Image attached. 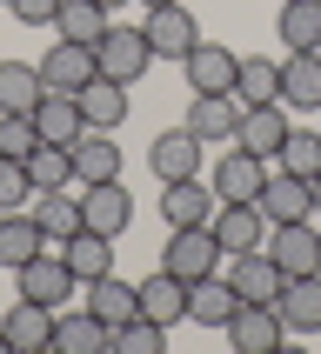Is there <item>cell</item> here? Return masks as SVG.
<instances>
[{"mask_svg":"<svg viewBox=\"0 0 321 354\" xmlns=\"http://www.w3.org/2000/svg\"><path fill=\"white\" fill-rule=\"evenodd\" d=\"M268 261H275L288 281L301 274H321V221H281V227H268Z\"/></svg>","mask_w":321,"mask_h":354,"instance_id":"cell-1","label":"cell"},{"mask_svg":"<svg viewBox=\"0 0 321 354\" xmlns=\"http://www.w3.org/2000/svg\"><path fill=\"white\" fill-rule=\"evenodd\" d=\"M94 60H100V74H107V80L134 87V80L154 67V47H147V34H140V27H114V20H107V34L94 40Z\"/></svg>","mask_w":321,"mask_h":354,"instance_id":"cell-2","label":"cell"},{"mask_svg":"<svg viewBox=\"0 0 321 354\" xmlns=\"http://www.w3.org/2000/svg\"><path fill=\"white\" fill-rule=\"evenodd\" d=\"M140 34H147V47H154V60H187L201 47V20L181 7V0H167V7H147V20H140Z\"/></svg>","mask_w":321,"mask_h":354,"instance_id":"cell-3","label":"cell"},{"mask_svg":"<svg viewBox=\"0 0 321 354\" xmlns=\"http://www.w3.org/2000/svg\"><path fill=\"white\" fill-rule=\"evenodd\" d=\"M214 261H221V248H214V234L208 227H167V248H160V268L174 281H208L214 274Z\"/></svg>","mask_w":321,"mask_h":354,"instance_id":"cell-4","label":"cell"},{"mask_svg":"<svg viewBox=\"0 0 321 354\" xmlns=\"http://www.w3.org/2000/svg\"><path fill=\"white\" fill-rule=\"evenodd\" d=\"M208 234H214V248L228 261L235 254H255L261 241H268V221H261V207L255 201H221L214 207V221H208Z\"/></svg>","mask_w":321,"mask_h":354,"instance_id":"cell-5","label":"cell"},{"mask_svg":"<svg viewBox=\"0 0 321 354\" xmlns=\"http://www.w3.org/2000/svg\"><path fill=\"white\" fill-rule=\"evenodd\" d=\"M94 74H100V60H94L87 40H60L54 34V47L40 54V80H47V94H80Z\"/></svg>","mask_w":321,"mask_h":354,"instance_id":"cell-6","label":"cell"},{"mask_svg":"<svg viewBox=\"0 0 321 354\" xmlns=\"http://www.w3.org/2000/svg\"><path fill=\"white\" fill-rule=\"evenodd\" d=\"M214 207H221V194H214L201 174L160 180V221H167V227H208V221H214Z\"/></svg>","mask_w":321,"mask_h":354,"instance_id":"cell-7","label":"cell"},{"mask_svg":"<svg viewBox=\"0 0 321 354\" xmlns=\"http://www.w3.org/2000/svg\"><path fill=\"white\" fill-rule=\"evenodd\" d=\"M74 268L60 261V248H40L27 268H20V301H40V308H60V301H74Z\"/></svg>","mask_w":321,"mask_h":354,"instance_id":"cell-8","label":"cell"},{"mask_svg":"<svg viewBox=\"0 0 321 354\" xmlns=\"http://www.w3.org/2000/svg\"><path fill=\"white\" fill-rule=\"evenodd\" d=\"M255 207H261L268 227H281V221H315V187H308L301 174H281V167H275V174L261 180Z\"/></svg>","mask_w":321,"mask_h":354,"instance_id":"cell-9","label":"cell"},{"mask_svg":"<svg viewBox=\"0 0 321 354\" xmlns=\"http://www.w3.org/2000/svg\"><path fill=\"white\" fill-rule=\"evenodd\" d=\"M0 341H7V354H47L54 348V308L14 301V308L0 315Z\"/></svg>","mask_w":321,"mask_h":354,"instance_id":"cell-10","label":"cell"},{"mask_svg":"<svg viewBox=\"0 0 321 354\" xmlns=\"http://www.w3.org/2000/svg\"><path fill=\"white\" fill-rule=\"evenodd\" d=\"M201 160H208V140L187 134V120H181V127H167V134H154V147H147L154 180H187V174H201Z\"/></svg>","mask_w":321,"mask_h":354,"instance_id":"cell-11","label":"cell"},{"mask_svg":"<svg viewBox=\"0 0 321 354\" xmlns=\"http://www.w3.org/2000/svg\"><path fill=\"white\" fill-rule=\"evenodd\" d=\"M181 74H187V87H194V94H235L241 54H228L221 40H208V34H201V47L181 60Z\"/></svg>","mask_w":321,"mask_h":354,"instance_id":"cell-12","label":"cell"},{"mask_svg":"<svg viewBox=\"0 0 321 354\" xmlns=\"http://www.w3.org/2000/svg\"><path fill=\"white\" fill-rule=\"evenodd\" d=\"M261 180H268V160L228 140V154H214V180H208V187H214L221 201H255Z\"/></svg>","mask_w":321,"mask_h":354,"instance_id":"cell-13","label":"cell"},{"mask_svg":"<svg viewBox=\"0 0 321 354\" xmlns=\"http://www.w3.org/2000/svg\"><path fill=\"white\" fill-rule=\"evenodd\" d=\"M221 335L235 341V354H275L288 328H281V315H275V308H261V301H241V308H235V321H228Z\"/></svg>","mask_w":321,"mask_h":354,"instance_id":"cell-14","label":"cell"},{"mask_svg":"<svg viewBox=\"0 0 321 354\" xmlns=\"http://www.w3.org/2000/svg\"><path fill=\"white\" fill-rule=\"evenodd\" d=\"M80 221H87L94 234L120 241V234H127V221H134V194H127L120 180H100V187H87V194H80Z\"/></svg>","mask_w":321,"mask_h":354,"instance_id":"cell-15","label":"cell"},{"mask_svg":"<svg viewBox=\"0 0 321 354\" xmlns=\"http://www.w3.org/2000/svg\"><path fill=\"white\" fill-rule=\"evenodd\" d=\"M281 140H288V107L281 100H261V107H241V127H235V147H248V154L275 160Z\"/></svg>","mask_w":321,"mask_h":354,"instance_id":"cell-16","label":"cell"},{"mask_svg":"<svg viewBox=\"0 0 321 354\" xmlns=\"http://www.w3.org/2000/svg\"><path fill=\"white\" fill-rule=\"evenodd\" d=\"M228 281H235V295H241V301H261V308H275L281 288H288V274L268 261V248H255V254H235Z\"/></svg>","mask_w":321,"mask_h":354,"instance_id":"cell-17","label":"cell"},{"mask_svg":"<svg viewBox=\"0 0 321 354\" xmlns=\"http://www.w3.org/2000/svg\"><path fill=\"white\" fill-rule=\"evenodd\" d=\"M67 154H74V187H100V180H120V140H107L100 127H87V134H80Z\"/></svg>","mask_w":321,"mask_h":354,"instance_id":"cell-18","label":"cell"},{"mask_svg":"<svg viewBox=\"0 0 321 354\" xmlns=\"http://www.w3.org/2000/svg\"><path fill=\"white\" fill-rule=\"evenodd\" d=\"M27 214L40 221V234H47V248H60V241H74L87 221H80V194H67V187H47V194L27 201Z\"/></svg>","mask_w":321,"mask_h":354,"instance_id":"cell-19","label":"cell"},{"mask_svg":"<svg viewBox=\"0 0 321 354\" xmlns=\"http://www.w3.org/2000/svg\"><path fill=\"white\" fill-rule=\"evenodd\" d=\"M54 354H114V328H107V321H94L87 308L54 315Z\"/></svg>","mask_w":321,"mask_h":354,"instance_id":"cell-20","label":"cell"},{"mask_svg":"<svg viewBox=\"0 0 321 354\" xmlns=\"http://www.w3.org/2000/svg\"><path fill=\"white\" fill-rule=\"evenodd\" d=\"M134 295H140V315L160 321V328H181V321H187V281H174L167 268H154Z\"/></svg>","mask_w":321,"mask_h":354,"instance_id":"cell-21","label":"cell"},{"mask_svg":"<svg viewBox=\"0 0 321 354\" xmlns=\"http://www.w3.org/2000/svg\"><path fill=\"white\" fill-rule=\"evenodd\" d=\"M275 315H281V328H288V335H321V274L288 281V288H281V301H275Z\"/></svg>","mask_w":321,"mask_h":354,"instance_id":"cell-22","label":"cell"},{"mask_svg":"<svg viewBox=\"0 0 321 354\" xmlns=\"http://www.w3.org/2000/svg\"><path fill=\"white\" fill-rule=\"evenodd\" d=\"M34 134H40V140H54V147H74V140L87 134L80 100H74V94H40V107H34Z\"/></svg>","mask_w":321,"mask_h":354,"instance_id":"cell-23","label":"cell"},{"mask_svg":"<svg viewBox=\"0 0 321 354\" xmlns=\"http://www.w3.org/2000/svg\"><path fill=\"white\" fill-rule=\"evenodd\" d=\"M40 248H47V234H40V221L27 214V207H7V214H0V268H27V261L40 254Z\"/></svg>","mask_w":321,"mask_h":354,"instance_id":"cell-24","label":"cell"},{"mask_svg":"<svg viewBox=\"0 0 321 354\" xmlns=\"http://www.w3.org/2000/svg\"><path fill=\"white\" fill-rule=\"evenodd\" d=\"M235 308H241V295H235V281H228V274H208V281L187 288V321H201V328H228Z\"/></svg>","mask_w":321,"mask_h":354,"instance_id":"cell-25","label":"cell"},{"mask_svg":"<svg viewBox=\"0 0 321 354\" xmlns=\"http://www.w3.org/2000/svg\"><path fill=\"white\" fill-rule=\"evenodd\" d=\"M281 107H315L321 114V47L281 60Z\"/></svg>","mask_w":321,"mask_h":354,"instance_id":"cell-26","label":"cell"},{"mask_svg":"<svg viewBox=\"0 0 321 354\" xmlns=\"http://www.w3.org/2000/svg\"><path fill=\"white\" fill-rule=\"evenodd\" d=\"M47 80H40V60H0V114H34Z\"/></svg>","mask_w":321,"mask_h":354,"instance_id":"cell-27","label":"cell"},{"mask_svg":"<svg viewBox=\"0 0 321 354\" xmlns=\"http://www.w3.org/2000/svg\"><path fill=\"white\" fill-rule=\"evenodd\" d=\"M235 127H241L235 94H194V107H187V134L194 140H235Z\"/></svg>","mask_w":321,"mask_h":354,"instance_id":"cell-28","label":"cell"},{"mask_svg":"<svg viewBox=\"0 0 321 354\" xmlns=\"http://www.w3.org/2000/svg\"><path fill=\"white\" fill-rule=\"evenodd\" d=\"M60 261H67V268H74V281L87 288V281L114 274V241H107V234H94V227H80L74 241H60Z\"/></svg>","mask_w":321,"mask_h":354,"instance_id":"cell-29","label":"cell"},{"mask_svg":"<svg viewBox=\"0 0 321 354\" xmlns=\"http://www.w3.org/2000/svg\"><path fill=\"white\" fill-rule=\"evenodd\" d=\"M74 100H80V114H87V127H100V134H114L120 120H127V87L107 80V74H94Z\"/></svg>","mask_w":321,"mask_h":354,"instance_id":"cell-30","label":"cell"},{"mask_svg":"<svg viewBox=\"0 0 321 354\" xmlns=\"http://www.w3.org/2000/svg\"><path fill=\"white\" fill-rule=\"evenodd\" d=\"M94 321H107V328H127V321L140 315V295L127 288V281H114V274H100V281H87V301H80Z\"/></svg>","mask_w":321,"mask_h":354,"instance_id":"cell-31","label":"cell"},{"mask_svg":"<svg viewBox=\"0 0 321 354\" xmlns=\"http://www.w3.org/2000/svg\"><path fill=\"white\" fill-rule=\"evenodd\" d=\"M275 34H281V47H288V54H308V47H321V0H281Z\"/></svg>","mask_w":321,"mask_h":354,"instance_id":"cell-32","label":"cell"},{"mask_svg":"<svg viewBox=\"0 0 321 354\" xmlns=\"http://www.w3.org/2000/svg\"><path fill=\"white\" fill-rule=\"evenodd\" d=\"M235 100H241V107L281 100V60H268V54H248V60H241V74H235Z\"/></svg>","mask_w":321,"mask_h":354,"instance_id":"cell-33","label":"cell"},{"mask_svg":"<svg viewBox=\"0 0 321 354\" xmlns=\"http://www.w3.org/2000/svg\"><path fill=\"white\" fill-rule=\"evenodd\" d=\"M107 7H100V0H60V14H54V34L60 40H87V47H94L100 34H107Z\"/></svg>","mask_w":321,"mask_h":354,"instance_id":"cell-34","label":"cell"},{"mask_svg":"<svg viewBox=\"0 0 321 354\" xmlns=\"http://www.w3.org/2000/svg\"><path fill=\"white\" fill-rule=\"evenodd\" d=\"M27 180H34V194H47V187H74V154L54 147V140H40L34 154H27Z\"/></svg>","mask_w":321,"mask_h":354,"instance_id":"cell-35","label":"cell"},{"mask_svg":"<svg viewBox=\"0 0 321 354\" xmlns=\"http://www.w3.org/2000/svg\"><path fill=\"white\" fill-rule=\"evenodd\" d=\"M281 174H301V180H315L321 174V134L315 127H288V140H281Z\"/></svg>","mask_w":321,"mask_h":354,"instance_id":"cell-36","label":"cell"},{"mask_svg":"<svg viewBox=\"0 0 321 354\" xmlns=\"http://www.w3.org/2000/svg\"><path fill=\"white\" fill-rule=\"evenodd\" d=\"M114 354H167V328L147 315H134L127 328H114Z\"/></svg>","mask_w":321,"mask_h":354,"instance_id":"cell-37","label":"cell"},{"mask_svg":"<svg viewBox=\"0 0 321 354\" xmlns=\"http://www.w3.org/2000/svg\"><path fill=\"white\" fill-rule=\"evenodd\" d=\"M34 147H40L34 114H0V154H7V160H27Z\"/></svg>","mask_w":321,"mask_h":354,"instance_id":"cell-38","label":"cell"},{"mask_svg":"<svg viewBox=\"0 0 321 354\" xmlns=\"http://www.w3.org/2000/svg\"><path fill=\"white\" fill-rule=\"evenodd\" d=\"M27 201H34L27 160H7V154H0V214H7V207H27Z\"/></svg>","mask_w":321,"mask_h":354,"instance_id":"cell-39","label":"cell"},{"mask_svg":"<svg viewBox=\"0 0 321 354\" xmlns=\"http://www.w3.org/2000/svg\"><path fill=\"white\" fill-rule=\"evenodd\" d=\"M7 14H14L20 27H54V14H60V0H7Z\"/></svg>","mask_w":321,"mask_h":354,"instance_id":"cell-40","label":"cell"},{"mask_svg":"<svg viewBox=\"0 0 321 354\" xmlns=\"http://www.w3.org/2000/svg\"><path fill=\"white\" fill-rule=\"evenodd\" d=\"M100 7H107V14H120V7H127V0H100Z\"/></svg>","mask_w":321,"mask_h":354,"instance_id":"cell-41","label":"cell"},{"mask_svg":"<svg viewBox=\"0 0 321 354\" xmlns=\"http://www.w3.org/2000/svg\"><path fill=\"white\" fill-rule=\"evenodd\" d=\"M308 187H315V207H321V174H315V180H308Z\"/></svg>","mask_w":321,"mask_h":354,"instance_id":"cell-42","label":"cell"},{"mask_svg":"<svg viewBox=\"0 0 321 354\" xmlns=\"http://www.w3.org/2000/svg\"><path fill=\"white\" fill-rule=\"evenodd\" d=\"M140 7H167V0H140Z\"/></svg>","mask_w":321,"mask_h":354,"instance_id":"cell-43","label":"cell"},{"mask_svg":"<svg viewBox=\"0 0 321 354\" xmlns=\"http://www.w3.org/2000/svg\"><path fill=\"white\" fill-rule=\"evenodd\" d=\"M0 7H7V0H0Z\"/></svg>","mask_w":321,"mask_h":354,"instance_id":"cell-44","label":"cell"}]
</instances>
